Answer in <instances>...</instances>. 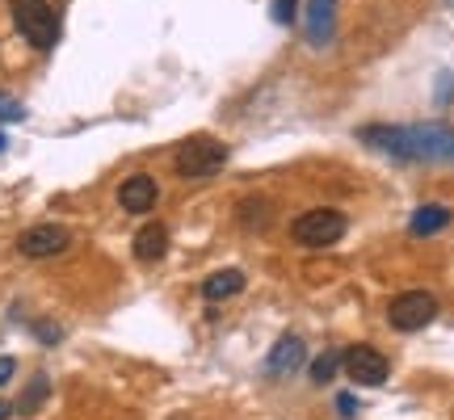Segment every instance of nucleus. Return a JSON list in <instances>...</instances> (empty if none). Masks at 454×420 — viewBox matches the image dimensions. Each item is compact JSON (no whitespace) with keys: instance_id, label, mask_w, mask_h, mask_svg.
Instances as JSON below:
<instances>
[{"instance_id":"nucleus-7","label":"nucleus","mask_w":454,"mask_h":420,"mask_svg":"<svg viewBox=\"0 0 454 420\" xmlns=\"http://www.w3.org/2000/svg\"><path fill=\"white\" fill-rule=\"evenodd\" d=\"M67 244H72V231L59 223H38V227H26L17 236V253L30 261H43V257H59Z\"/></svg>"},{"instance_id":"nucleus-20","label":"nucleus","mask_w":454,"mask_h":420,"mask_svg":"<svg viewBox=\"0 0 454 420\" xmlns=\"http://www.w3.org/2000/svg\"><path fill=\"white\" fill-rule=\"evenodd\" d=\"M337 408L340 416H354V395H337Z\"/></svg>"},{"instance_id":"nucleus-12","label":"nucleus","mask_w":454,"mask_h":420,"mask_svg":"<svg viewBox=\"0 0 454 420\" xmlns=\"http://www.w3.org/2000/svg\"><path fill=\"white\" fill-rule=\"evenodd\" d=\"M164 253H168V227L164 223H147L139 236H135V257L139 261H160Z\"/></svg>"},{"instance_id":"nucleus-8","label":"nucleus","mask_w":454,"mask_h":420,"mask_svg":"<svg viewBox=\"0 0 454 420\" xmlns=\"http://www.w3.org/2000/svg\"><path fill=\"white\" fill-rule=\"evenodd\" d=\"M308 43L311 47H328L333 30H337V0H308Z\"/></svg>"},{"instance_id":"nucleus-3","label":"nucleus","mask_w":454,"mask_h":420,"mask_svg":"<svg viewBox=\"0 0 454 420\" xmlns=\"http://www.w3.org/2000/svg\"><path fill=\"white\" fill-rule=\"evenodd\" d=\"M227 164V144L219 139H207V135H194L177 147V173L185 181H207L215 177L219 168Z\"/></svg>"},{"instance_id":"nucleus-10","label":"nucleus","mask_w":454,"mask_h":420,"mask_svg":"<svg viewBox=\"0 0 454 420\" xmlns=\"http://www.w3.org/2000/svg\"><path fill=\"white\" fill-rule=\"evenodd\" d=\"M308 362V345L299 337H282L274 345V354H270V362H265V370L274 374V378H286V374H294L299 366Z\"/></svg>"},{"instance_id":"nucleus-11","label":"nucleus","mask_w":454,"mask_h":420,"mask_svg":"<svg viewBox=\"0 0 454 420\" xmlns=\"http://www.w3.org/2000/svg\"><path fill=\"white\" fill-rule=\"evenodd\" d=\"M446 223H450V206H442V202H425V206L412 210L408 231H412V236H438Z\"/></svg>"},{"instance_id":"nucleus-17","label":"nucleus","mask_w":454,"mask_h":420,"mask_svg":"<svg viewBox=\"0 0 454 420\" xmlns=\"http://www.w3.org/2000/svg\"><path fill=\"white\" fill-rule=\"evenodd\" d=\"M26 110H21V101H13L9 93H0V122H21Z\"/></svg>"},{"instance_id":"nucleus-21","label":"nucleus","mask_w":454,"mask_h":420,"mask_svg":"<svg viewBox=\"0 0 454 420\" xmlns=\"http://www.w3.org/2000/svg\"><path fill=\"white\" fill-rule=\"evenodd\" d=\"M0 420H9V404H0Z\"/></svg>"},{"instance_id":"nucleus-1","label":"nucleus","mask_w":454,"mask_h":420,"mask_svg":"<svg viewBox=\"0 0 454 420\" xmlns=\"http://www.w3.org/2000/svg\"><path fill=\"white\" fill-rule=\"evenodd\" d=\"M362 144L408 164H446L454 160V127L446 122H417V127H362Z\"/></svg>"},{"instance_id":"nucleus-15","label":"nucleus","mask_w":454,"mask_h":420,"mask_svg":"<svg viewBox=\"0 0 454 420\" xmlns=\"http://www.w3.org/2000/svg\"><path fill=\"white\" fill-rule=\"evenodd\" d=\"M337 366H340V354L337 349H328V354H320L316 362H311V383H333V374H337Z\"/></svg>"},{"instance_id":"nucleus-2","label":"nucleus","mask_w":454,"mask_h":420,"mask_svg":"<svg viewBox=\"0 0 454 420\" xmlns=\"http://www.w3.org/2000/svg\"><path fill=\"white\" fill-rule=\"evenodd\" d=\"M13 26L38 51H51L59 43V13L47 0H13Z\"/></svg>"},{"instance_id":"nucleus-5","label":"nucleus","mask_w":454,"mask_h":420,"mask_svg":"<svg viewBox=\"0 0 454 420\" xmlns=\"http://www.w3.org/2000/svg\"><path fill=\"white\" fill-rule=\"evenodd\" d=\"M434 315H438V299L429 291H408L391 299L387 307V323L395 332H421L425 323H434Z\"/></svg>"},{"instance_id":"nucleus-19","label":"nucleus","mask_w":454,"mask_h":420,"mask_svg":"<svg viewBox=\"0 0 454 420\" xmlns=\"http://www.w3.org/2000/svg\"><path fill=\"white\" fill-rule=\"evenodd\" d=\"M13 374H17V362H13V357H0V387H4Z\"/></svg>"},{"instance_id":"nucleus-14","label":"nucleus","mask_w":454,"mask_h":420,"mask_svg":"<svg viewBox=\"0 0 454 420\" xmlns=\"http://www.w3.org/2000/svg\"><path fill=\"white\" fill-rule=\"evenodd\" d=\"M47 391H51L47 374H38V378H30V387L21 391V400H17V412H21V416H34V412H38V404L47 400Z\"/></svg>"},{"instance_id":"nucleus-16","label":"nucleus","mask_w":454,"mask_h":420,"mask_svg":"<svg viewBox=\"0 0 454 420\" xmlns=\"http://www.w3.org/2000/svg\"><path fill=\"white\" fill-rule=\"evenodd\" d=\"M244 227H270V206H265V202H244Z\"/></svg>"},{"instance_id":"nucleus-22","label":"nucleus","mask_w":454,"mask_h":420,"mask_svg":"<svg viewBox=\"0 0 454 420\" xmlns=\"http://www.w3.org/2000/svg\"><path fill=\"white\" fill-rule=\"evenodd\" d=\"M0 152H4V135H0Z\"/></svg>"},{"instance_id":"nucleus-18","label":"nucleus","mask_w":454,"mask_h":420,"mask_svg":"<svg viewBox=\"0 0 454 420\" xmlns=\"http://www.w3.org/2000/svg\"><path fill=\"white\" fill-rule=\"evenodd\" d=\"M294 9H299V0H274V21L278 26H291Z\"/></svg>"},{"instance_id":"nucleus-9","label":"nucleus","mask_w":454,"mask_h":420,"mask_svg":"<svg viewBox=\"0 0 454 420\" xmlns=\"http://www.w3.org/2000/svg\"><path fill=\"white\" fill-rule=\"evenodd\" d=\"M156 198H160V190H156V181L147 177V173H135V177L122 181V190H118V202H122V210H130V214H144V210L156 206Z\"/></svg>"},{"instance_id":"nucleus-13","label":"nucleus","mask_w":454,"mask_h":420,"mask_svg":"<svg viewBox=\"0 0 454 420\" xmlns=\"http://www.w3.org/2000/svg\"><path fill=\"white\" fill-rule=\"evenodd\" d=\"M240 291H244L240 269H219V274H211L202 282V294H207L211 303H223V299H231V294H240Z\"/></svg>"},{"instance_id":"nucleus-4","label":"nucleus","mask_w":454,"mask_h":420,"mask_svg":"<svg viewBox=\"0 0 454 420\" xmlns=\"http://www.w3.org/2000/svg\"><path fill=\"white\" fill-rule=\"evenodd\" d=\"M291 236L303 248H328V244H337L340 236H345V214L340 210H308V214H299L291 223Z\"/></svg>"},{"instance_id":"nucleus-6","label":"nucleus","mask_w":454,"mask_h":420,"mask_svg":"<svg viewBox=\"0 0 454 420\" xmlns=\"http://www.w3.org/2000/svg\"><path fill=\"white\" fill-rule=\"evenodd\" d=\"M340 366H345V374L354 378L357 387H383L387 383V357L379 354V349H371V345H354V349H345L340 354Z\"/></svg>"}]
</instances>
